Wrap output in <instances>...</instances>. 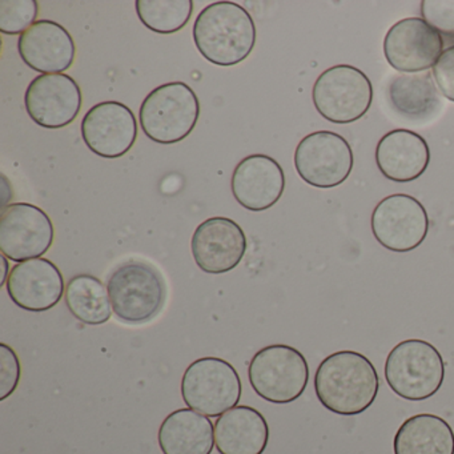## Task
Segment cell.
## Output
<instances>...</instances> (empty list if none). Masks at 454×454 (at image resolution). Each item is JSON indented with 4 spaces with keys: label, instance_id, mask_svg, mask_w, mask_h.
Wrapping results in <instances>:
<instances>
[{
    "label": "cell",
    "instance_id": "24",
    "mask_svg": "<svg viewBox=\"0 0 454 454\" xmlns=\"http://www.w3.org/2000/svg\"><path fill=\"white\" fill-rule=\"evenodd\" d=\"M65 299L71 315L87 325H103L113 316L108 289L95 276H74L66 286Z\"/></svg>",
    "mask_w": 454,
    "mask_h": 454
},
{
    "label": "cell",
    "instance_id": "21",
    "mask_svg": "<svg viewBox=\"0 0 454 454\" xmlns=\"http://www.w3.org/2000/svg\"><path fill=\"white\" fill-rule=\"evenodd\" d=\"M163 454H211L215 427L211 419L193 409H177L164 419L158 432Z\"/></svg>",
    "mask_w": 454,
    "mask_h": 454
},
{
    "label": "cell",
    "instance_id": "13",
    "mask_svg": "<svg viewBox=\"0 0 454 454\" xmlns=\"http://www.w3.org/2000/svg\"><path fill=\"white\" fill-rule=\"evenodd\" d=\"M81 87L66 74L39 75L28 84L25 107L38 126L47 129L67 127L81 113Z\"/></svg>",
    "mask_w": 454,
    "mask_h": 454
},
{
    "label": "cell",
    "instance_id": "23",
    "mask_svg": "<svg viewBox=\"0 0 454 454\" xmlns=\"http://www.w3.org/2000/svg\"><path fill=\"white\" fill-rule=\"evenodd\" d=\"M387 95L392 107L409 121H427L441 108L440 92L427 73L395 76Z\"/></svg>",
    "mask_w": 454,
    "mask_h": 454
},
{
    "label": "cell",
    "instance_id": "12",
    "mask_svg": "<svg viewBox=\"0 0 454 454\" xmlns=\"http://www.w3.org/2000/svg\"><path fill=\"white\" fill-rule=\"evenodd\" d=\"M442 50V36L421 18L400 20L384 39L385 59L403 74H419L434 67Z\"/></svg>",
    "mask_w": 454,
    "mask_h": 454
},
{
    "label": "cell",
    "instance_id": "20",
    "mask_svg": "<svg viewBox=\"0 0 454 454\" xmlns=\"http://www.w3.org/2000/svg\"><path fill=\"white\" fill-rule=\"evenodd\" d=\"M215 442L220 454H262L270 442V425L257 409L238 405L217 419Z\"/></svg>",
    "mask_w": 454,
    "mask_h": 454
},
{
    "label": "cell",
    "instance_id": "29",
    "mask_svg": "<svg viewBox=\"0 0 454 454\" xmlns=\"http://www.w3.org/2000/svg\"><path fill=\"white\" fill-rule=\"evenodd\" d=\"M433 78L441 94L454 103V46L443 50L433 67Z\"/></svg>",
    "mask_w": 454,
    "mask_h": 454
},
{
    "label": "cell",
    "instance_id": "30",
    "mask_svg": "<svg viewBox=\"0 0 454 454\" xmlns=\"http://www.w3.org/2000/svg\"><path fill=\"white\" fill-rule=\"evenodd\" d=\"M0 262H2V267H4V273H2V280H0V286H6L7 280H9L10 272L9 270V259L4 254L0 256Z\"/></svg>",
    "mask_w": 454,
    "mask_h": 454
},
{
    "label": "cell",
    "instance_id": "8",
    "mask_svg": "<svg viewBox=\"0 0 454 454\" xmlns=\"http://www.w3.org/2000/svg\"><path fill=\"white\" fill-rule=\"evenodd\" d=\"M313 105L325 121L350 124L364 118L373 100L371 79L349 65L324 71L312 90Z\"/></svg>",
    "mask_w": 454,
    "mask_h": 454
},
{
    "label": "cell",
    "instance_id": "28",
    "mask_svg": "<svg viewBox=\"0 0 454 454\" xmlns=\"http://www.w3.org/2000/svg\"><path fill=\"white\" fill-rule=\"evenodd\" d=\"M20 357L9 345L0 344V401L9 398L17 390L20 381Z\"/></svg>",
    "mask_w": 454,
    "mask_h": 454
},
{
    "label": "cell",
    "instance_id": "17",
    "mask_svg": "<svg viewBox=\"0 0 454 454\" xmlns=\"http://www.w3.org/2000/svg\"><path fill=\"white\" fill-rule=\"evenodd\" d=\"M233 198L243 208L262 212L272 208L286 190V175L270 156L249 155L236 166L231 179Z\"/></svg>",
    "mask_w": 454,
    "mask_h": 454
},
{
    "label": "cell",
    "instance_id": "25",
    "mask_svg": "<svg viewBox=\"0 0 454 454\" xmlns=\"http://www.w3.org/2000/svg\"><path fill=\"white\" fill-rule=\"evenodd\" d=\"M192 0H137L140 22L156 34L171 35L179 33L193 14Z\"/></svg>",
    "mask_w": 454,
    "mask_h": 454
},
{
    "label": "cell",
    "instance_id": "1",
    "mask_svg": "<svg viewBox=\"0 0 454 454\" xmlns=\"http://www.w3.org/2000/svg\"><path fill=\"white\" fill-rule=\"evenodd\" d=\"M380 379L372 361L355 350L324 358L315 374V392L324 408L340 416H357L379 395Z\"/></svg>",
    "mask_w": 454,
    "mask_h": 454
},
{
    "label": "cell",
    "instance_id": "11",
    "mask_svg": "<svg viewBox=\"0 0 454 454\" xmlns=\"http://www.w3.org/2000/svg\"><path fill=\"white\" fill-rule=\"evenodd\" d=\"M55 228L49 215L30 203H14L0 215V252L15 262L39 259L52 247Z\"/></svg>",
    "mask_w": 454,
    "mask_h": 454
},
{
    "label": "cell",
    "instance_id": "3",
    "mask_svg": "<svg viewBox=\"0 0 454 454\" xmlns=\"http://www.w3.org/2000/svg\"><path fill=\"white\" fill-rule=\"evenodd\" d=\"M107 289L114 313L129 325L150 323L166 304V281L148 262L119 265L108 278Z\"/></svg>",
    "mask_w": 454,
    "mask_h": 454
},
{
    "label": "cell",
    "instance_id": "15",
    "mask_svg": "<svg viewBox=\"0 0 454 454\" xmlns=\"http://www.w3.org/2000/svg\"><path fill=\"white\" fill-rule=\"evenodd\" d=\"M247 236L243 228L228 217H211L201 223L191 240L196 265L209 275L235 270L246 256Z\"/></svg>",
    "mask_w": 454,
    "mask_h": 454
},
{
    "label": "cell",
    "instance_id": "5",
    "mask_svg": "<svg viewBox=\"0 0 454 454\" xmlns=\"http://www.w3.org/2000/svg\"><path fill=\"white\" fill-rule=\"evenodd\" d=\"M385 379L390 389L403 400H427L442 387L445 363L430 342L405 340L387 355Z\"/></svg>",
    "mask_w": 454,
    "mask_h": 454
},
{
    "label": "cell",
    "instance_id": "6",
    "mask_svg": "<svg viewBox=\"0 0 454 454\" xmlns=\"http://www.w3.org/2000/svg\"><path fill=\"white\" fill-rule=\"evenodd\" d=\"M248 379L259 397L283 405L301 397L309 381V365L296 348L273 344L252 357Z\"/></svg>",
    "mask_w": 454,
    "mask_h": 454
},
{
    "label": "cell",
    "instance_id": "2",
    "mask_svg": "<svg viewBox=\"0 0 454 454\" xmlns=\"http://www.w3.org/2000/svg\"><path fill=\"white\" fill-rule=\"evenodd\" d=\"M192 34L201 57L220 67L244 62L256 46V25L235 2H215L203 9Z\"/></svg>",
    "mask_w": 454,
    "mask_h": 454
},
{
    "label": "cell",
    "instance_id": "19",
    "mask_svg": "<svg viewBox=\"0 0 454 454\" xmlns=\"http://www.w3.org/2000/svg\"><path fill=\"white\" fill-rule=\"evenodd\" d=\"M376 163L387 179L395 183L413 182L421 177L429 166V145L416 132L393 129L377 145Z\"/></svg>",
    "mask_w": 454,
    "mask_h": 454
},
{
    "label": "cell",
    "instance_id": "18",
    "mask_svg": "<svg viewBox=\"0 0 454 454\" xmlns=\"http://www.w3.org/2000/svg\"><path fill=\"white\" fill-rule=\"evenodd\" d=\"M18 51L25 65L42 75L70 70L76 58L71 34L59 23L47 20H38L20 35Z\"/></svg>",
    "mask_w": 454,
    "mask_h": 454
},
{
    "label": "cell",
    "instance_id": "9",
    "mask_svg": "<svg viewBox=\"0 0 454 454\" xmlns=\"http://www.w3.org/2000/svg\"><path fill=\"white\" fill-rule=\"evenodd\" d=\"M349 143L332 131H317L300 140L294 151V167L307 184L328 190L342 184L353 169Z\"/></svg>",
    "mask_w": 454,
    "mask_h": 454
},
{
    "label": "cell",
    "instance_id": "7",
    "mask_svg": "<svg viewBox=\"0 0 454 454\" xmlns=\"http://www.w3.org/2000/svg\"><path fill=\"white\" fill-rule=\"evenodd\" d=\"M185 405L207 417H220L240 403L241 380L232 364L219 357L193 361L182 379Z\"/></svg>",
    "mask_w": 454,
    "mask_h": 454
},
{
    "label": "cell",
    "instance_id": "16",
    "mask_svg": "<svg viewBox=\"0 0 454 454\" xmlns=\"http://www.w3.org/2000/svg\"><path fill=\"white\" fill-rule=\"evenodd\" d=\"M6 288L18 307L28 312H46L62 300L65 280L54 262L39 257L14 265Z\"/></svg>",
    "mask_w": 454,
    "mask_h": 454
},
{
    "label": "cell",
    "instance_id": "4",
    "mask_svg": "<svg viewBox=\"0 0 454 454\" xmlns=\"http://www.w3.org/2000/svg\"><path fill=\"white\" fill-rule=\"evenodd\" d=\"M200 116L198 95L183 82L156 87L143 100L140 127L148 139L171 145L190 137Z\"/></svg>",
    "mask_w": 454,
    "mask_h": 454
},
{
    "label": "cell",
    "instance_id": "10",
    "mask_svg": "<svg viewBox=\"0 0 454 454\" xmlns=\"http://www.w3.org/2000/svg\"><path fill=\"white\" fill-rule=\"evenodd\" d=\"M374 239L387 251L411 252L419 248L429 232L427 209L413 196L395 193L382 199L371 219Z\"/></svg>",
    "mask_w": 454,
    "mask_h": 454
},
{
    "label": "cell",
    "instance_id": "22",
    "mask_svg": "<svg viewBox=\"0 0 454 454\" xmlns=\"http://www.w3.org/2000/svg\"><path fill=\"white\" fill-rule=\"evenodd\" d=\"M393 450L395 454H454V432L435 414H416L395 433Z\"/></svg>",
    "mask_w": 454,
    "mask_h": 454
},
{
    "label": "cell",
    "instance_id": "26",
    "mask_svg": "<svg viewBox=\"0 0 454 454\" xmlns=\"http://www.w3.org/2000/svg\"><path fill=\"white\" fill-rule=\"evenodd\" d=\"M36 0H0V33L4 35H22L38 18Z\"/></svg>",
    "mask_w": 454,
    "mask_h": 454
},
{
    "label": "cell",
    "instance_id": "14",
    "mask_svg": "<svg viewBox=\"0 0 454 454\" xmlns=\"http://www.w3.org/2000/svg\"><path fill=\"white\" fill-rule=\"evenodd\" d=\"M81 131L84 143L95 155L119 159L134 147L137 121L123 103L102 102L84 115Z\"/></svg>",
    "mask_w": 454,
    "mask_h": 454
},
{
    "label": "cell",
    "instance_id": "27",
    "mask_svg": "<svg viewBox=\"0 0 454 454\" xmlns=\"http://www.w3.org/2000/svg\"><path fill=\"white\" fill-rule=\"evenodd\" d=\"M421 15L430 27L454 38V0H424Z\"/></svg>",
    "mask_w": 454,
    "mask_h": 454
}]
</instances>
